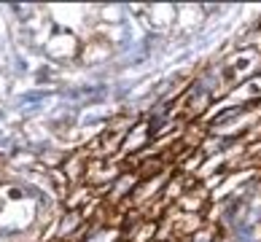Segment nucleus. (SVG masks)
Segmentation results:
<instances>
[{"mask_svg":"<svg viewBox=\"0 0 261 242\" xmlns=\"http://www.w3.org/2000/svg\"><path fill=\"white\" fill-rule=\"evenodd\" d=\"M41 100H43V92H27V94H22L19 105H33V102H41Z\"/></svg>","mask_w":261,"mask_h":242,"instance_id":"f257e3e1","label":"nucleus"}]
</instances>
